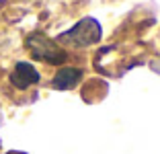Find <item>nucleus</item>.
Instances as JSON below:
<instances>
[{
  "instance_id": "1",
  "label": "nucleus",
  "mask_w": 160,
  "mask_h": 154,
  "mask_svg": "<svg viewBox=\"0 0 160 154\" xmlns=\"http://www.w3.org/2000/svg\"><path fill=\"white\" fill-rule=\"evenodd\" d=\"M101 39V27L94 19H82L78 25L66 31L64 35H60L58 41L66 43V45H74V47H86L92 45Z\"/></svg>"
},
{
  "instance_id": "2",
  "label": "nucleus",
  "mask_w": 160,
  "mask_h": 154,
  "mask_svg": "<svg viewBox=\"0 0 160 154\" xmlns=\"http://www.w3.org/2000/svg\"><path fill=\"white\" fill-rule=\"evenodd\" d=\"M27 47H29V51L33 54V58L43 60V62H49V64H62V62L66 60L64 49H62L56 41H52V39H47L45 35H41V33L29 35L27 37Z\"/></svg>"
},
{
  "instance_id": "3",
  "label": "nucleus",
  "mask_w": 160,
  "mask_h": 154,
  "mask_svg": "<svg viewBox=\"0 0 160 154\" xmlns=\"http://www.w3.org/2000/svg\"><path fill=\"white\" fill-rule=\"evenodd\" d=\"M10 82H12V86H17V89H29L31 84L39 82V72L33 68V64L19 62V64L14 66L12 74H10Z\"/></svg>"
},
{
  "instance_id": "4",
  "label": "nucleus",
  "mask_w": 160,
  "mask_h": 154,
  "mask_svg": "<svg viewBox=\"0 0 160 154\" xmlns=\"http://www.w3.org/2000/svg\"><path fill=\"white\" fill-rule=\"evenodd\" d=\"M80 78H82V70H78V68H62V70H58L52 84H53V89L66 90V89H72Z\"/></svg>"
}]
</instances>
